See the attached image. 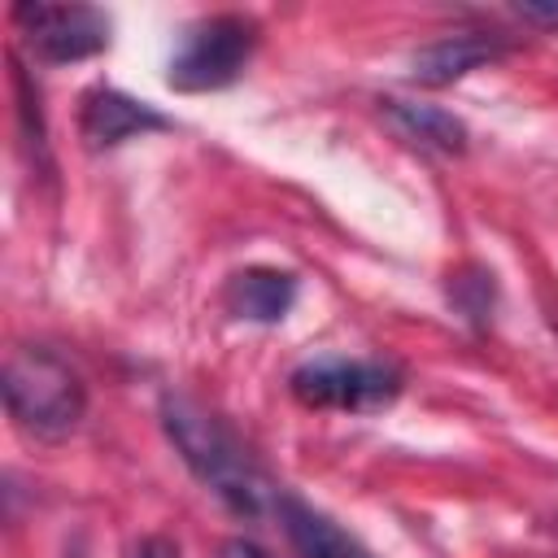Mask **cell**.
Here are the masks:
<instances>
[{
	"label": "cell",
	"mask_w": 558,
	"mask_h": 558,
	"mask_svg": "<svg viewBox=\"0 0 558 558\" xmlns=\"http://www.w3.org/2000/svg\"><path fill=\"white\" fill-rule=\"evenodd\" d=\"M161 427H166L170 445L179 449V458L187 462V471L231 514H240V519L262 514V506L270 501V480L218 414H209L192 397L166 392L161 397Z\"/></svg>",
	"instance_id": "cell-1"
},
{
	"label": "cell",
	"mask_w": 558,
	"mask_h": 558,
	"mask_svg": "<svg viewBox=\"0 0 558 558\" xmlns=\"http://www.w3.org/2000/svg\"><path fill=\"white\" fill-rule=\"evenodd\" d=\"M9 418L35 440H65L87 414L83 375L44 344H17L4 357Z\"/></svg>",
	"instance_id": "cell-2"
},
{
	"label": "cell",
	"mask_w": 558,
	"mask_h": 558,
	"mask_svg": "<svg viewBox=\"0 0 558 558\" xmlns=\"http://www.w3.org/2000/svg\"><path fill=\"white\" fill-rule=\"evenodd\" d=\"M257 48V22L244 13H209L183 26L179 48L166 65L174 92H218L231 87Z\"/></svg>",
	"instance_id": "cell-3"
},
{
	"label": "cell",
	"mask_w": 558,
	"mask_h": 558,
	"mask_svg": "<svg viewBox=\"0 0 558 558\" xmlns=\"http://www.w3.org/2000/svg\"><path fill=\"white\" fill-rule=\"evenodd\" d=\"M288 388L310 410L371 414L397 401L401 371L384 357H310L292 371Z\"/></svg>",
	"instance_id": "cell-4"
},
{
	"label": "cell",
	"mask_w": 558,
	"mask_h": 558,
	"mask_svg": "<svg viewBox=\"0 0 558 558\" xmlns=\"http://www.w3.org/2000/svg\"><path fill=\"white\" fill-rule=\"evenodd\" d=\"M13 22L22 31V39L35 48V57L65 65V61H83L109 48V13L92 9V4H17Z\"/></svg>",
	"instance_id": "cell-5"
},
{
	"label": "cell",
	"mask_w": 558,
	"mask_h": 558,
	"mask_svg": "<svg viewBox=\"0 0 558 558\" xmlns=\"http://www.w3.org/2000/svg\"><path fill=\"white\" fill-rule=\"evenodd\" d=\"M497 57H506V39L501 35H484V31L445 35L436 44H423L410 57V83H418V87H449V83L466 78L471 70L493 65Z\"/></svg>",
	"instance_id": "cell-6"
},
{
	"label": "cell",
	"mask_w": 558,
	"mask_h": 558,
	"mask_svg": "<svg viewBox=\"0 0 558 558\" xmlns=\"http://www.w3.org/2000/svg\"><path fill=\"white\" fill-rule=\"evenodd\" d=\"M170 118H161L153 105L126 96V92H113V87H92L83 96V113H78V131L92 148H113L122 140H135V135H148V131H166Z\"/></svg>",
	"instance_id": "cell-7"
},
{
	"label": "cell",
	"mask_w": 558,
	"mask_h": 558,
	"mask_svg": "<svg viewBox=\"0 0 558 558\" xmlns=\"http://www.w3.org/2000/svg\"><path fill=\"white\" fill-rule=\"evenodd\" d=\"M275 514L292 541V549L301 558H375L353 532H344L331 514L314 510L310 501L292 497V493H279L275 497Z\"/></svg>",
	"instance_id": "cell-8"
},
{
	"label": "cell",
	"mask_w": 558,
	"mask_h": 558,
	"mask_svg": "<svg viewBox=\"0 0 558 558\" xmlns=\"http://www.w3.org/2000/svg\"><path fill=\"white\" fill-rule=\"evenodd\" d=\"M296 301V275L275 266H248L227 283V310L248 323H279Z\"/></svg>",
	"instance_id": "cell-9"
},
{
	"label": "cell",
	"mask_w": 558,
	"mask_h": 558,
	"mask_svg": "<svg viewBox=\"0 0 558 558\" xmlns=\"http://www.w3.org/2000/svg\"><path fill=\"white\" fill-rule=\"evenodd\" d=\"M379 105H384L388 122H392L410 144L432 148V153H445V157L466 153V126H462V118H453L449 109H440V105H418V100H397V96H388V100H379Z\"/></svg>",
	"instance_id": "cell-10"
},
{
	"label": "cell",
	"mask_w": 558,
	"mask_h": 558,
	"mask_svg": "<svg viewBox=\"0 0 558 558\" xmlns=\"http://www.w3.org/2000/svg\"><path fill=\"white\" fill-rule=\"evenodd\" d=\"M514 17L545 26V31H558V4H514Z\"/></svg>",
	"instance_id": "cell-11"
},
{
	"label": "cell",
	"mask_w": 558,
	"mask_h": 558,
	"mask_svg": "<svg viewBox=\"0 0 558 558\" xmlns=\"http://www.w3.org/2000/svg\"><path fill=\"white\" fill-rule=\"evenodd\" d=\"M218 558H270L262 545H253V541H244V536H235V541H227L222 549H218Z\"/></svg>",
	"instance_id": "cell-12"
},
{
	"label": "cell",
	"mask_w": 558,
	"mask_h": 558,
	"mask_svg": "<svg viewBox=\"0 0 558 558\" xmlns=\"http://www.w3.org/2000/svg\"><path fill=\"white\" fill-rule=\"evenodd\" d=\"M140 558H179V545H170V541L153 536V541H144V545H140Z\"/></svg>",
	"instance_id": "cell-13"
}]
</instances>
